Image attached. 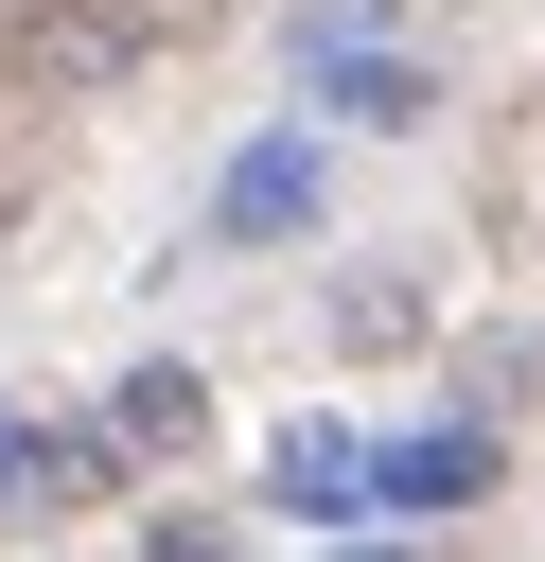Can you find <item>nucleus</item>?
Returning a JSON list of instances; mask_svg holds the SVG:
<instances>
[{"instance_id":"obj_1","label":"nucleus","mask_w":545,"mask_h":562,"mask_svg":"<svg viewBox=\"0 0 545 562\" xmlns=\"http://www.w3.org/2000/svg\"><path fill=\"white\" fill-rule=\"evenodd\" d=\"M211 439V386L176 369V351H141L123 386H105V457H193Z\"/></svg>"},{"instance_id":"obj_2","label":"nucleus","mask_w":545,"mask_h":562,"mask_svg":"<svg viewBox=\"0 0 545 562\" xmlns=\"http://www.w3.org/2000/svg\"><path fill=\"white\" fill-rule=\"evenodd\" d=\"M299 211H316V140H246V158H229V193H211V228H229V246H264V228H299Z\"/></svg>"},{"instance_id":"obj_3","label":"nucleus","mask_w":545,"mask_h":562,"mask_svg":"<svg viewBox=\"0 0 545 562\" xmlns=\"http://www.w3.org/2000/svg\"><path fill=\"white\" fill-rule=\"evenodd\" d=\"M369 492H387V509H475V492H492V439H475V422H440V439L369 457Z\"/></svg>"},{"instance_id":"obj_4","label":"nucleus","mask_w":545,"mask_h":562,"mask_svg":"<svg viewBox=\"0 0 545 562\" xmlns=\"http://www.w3.org/2000/svg\"><path fill=\"white\" fill-rule=\"evenodd\" d=\"M352 492H369V457H352L334 422H299V439H281V509H352Z\"/></svg>"},{"instance_id":"obj_5","label":"nucleus","mask_w":545,"mask_h":562,"mask_svg":"<svg viewBox=\"0 0 545 562\" xmlns=\"http://www.w3.org/2000/svg\"><path fill=\"white\" fill-rule=\"evenodd\" d=\"M422 334V281H334V351H404Z\"/></svg>"},{"instance_id":"obj_6","label":"nucleus","mask_w":545,"mask_h":562,"mask_svg":"<svg viewBox=\"0 0 545 562\" xmlns=\"http://www.w3.org/2000/svg\"><path fill=\"white\" fill-rule=\"evenodd\" d=\"M334 105H352V123H422V70H404V53H334Z\"/></svg>"},{"instance_id":"obj_7","label":"nucleus","mask_w":545,"mask_h":562,"mask_svg":"<svg viewBox=\"0 0 545 562\" xmlns=\"http://www.w3.org/2000/svg\"><path fill=\"white\" fill-rule=\"evenodd\" d=\"M141 562H246V544H229V527H193V509H176V527H158V544H141Z\"/></svg>"},{"instance_id":"obj_8","label":"nucleus","mask_w":545,"mask_h":562,"mask_svg":"<svg viewBox=\"0 0 545 562\" xmlns=\"http://www.w3.org/2000/svg\"><path fill=\"white\" fill-rule=\"evenodd\" d=\"M352 562H404V544H352Z\"/></svg>"},{"instance_id":"obj_9","label":"nucleus","mask_w":545,"mask_h":562,"mask_svg":"<svg viewBox=\"0 0 545 562\" xmlns=\"http://www.w3.org/2000/svg\"><path fill=\"white\" fill-rule=\"evenodd\" d=\"M0 88H18V35H0Z\"/></svg>"}]
</instances>
